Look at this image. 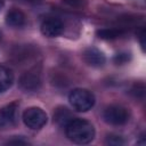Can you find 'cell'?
<instances>
[{
  "label": "cell",
  "instance_id": "cell-15",
  "mask_svg": "<svg viewBox=\"0 0 146 146\" xmlns=\"http://www.w3.org/2000/svg\"><path fill=\"white\" fill-rule=\"evenodd\" d=\"M129 59V55L128 54H117L114 57V62L116 64H123Z\"/></svg>",
  "mask_w": 146,
  "mask_h": 146
},
{
  "label": "cell",
  "instance_id": "cell-6",
  "mask_svg": "<svg viewBox=\"0 0 146 146\" xmlns=\"http://www.w3.org/2000/svg\"><path fill=\"white\" fill-rule=\"evenodd\" d=\"M17 104L10 103L0 108V130L11 128L16 123Z\"/></svg>",
  "mask_w": 146,
  "mask_h": 146
},
{
  "label": "cell",
  "instance_id": "cell-1",
  "mask_svg": "<svg viewBox=\"0 0 146 146\" xmlns=\"http://www.w3.org/2000/svg\"><path fill=\"white\" fill-rule=\"evenodd\" d=\"M65 128L67 138L75 144H89L95 138V128L87 120L72 119Z\"/></svg>",
  "mask_w": 146,
  "mask_h": 146
},
{
  "label": "cell",
  "instance_id": "cell-11",
  "mask_svg": "<svg viewBox=\"0 0 146 146\" xmlns=\"http://www.w3.org/2000/svg\"><path fill=\"white\" fill-rule=\"evenodd\" d=\"M54 119H55V121H56L59 125H65V127H66V124L72 120V115H71V113H70V111H68L67 108L60 107V108H58V110L55 112Z\"/></svg>",
  "mask_w": 146,
  "mask_h": 146
},
{
  "label": "cell",
  "instance_id": "cell-7",
  "mask_svg": "<svg viewBox=\"0 0 146 146\" xmlns=\"http://www.w3.org/2000/svg\"><path fill=\"white\" fill-rule=\"evenodd\" d=\"M64 30V25L62 21L55 17H49L44 19L41 24V33L48 38H55L62 34Z\"/></svg>",
  "mask_w": 146,
  "mask_h": 146
},
{
  "label": "cell",
  "instance_id": "cell-3",
  "mask_svg": "<svg viewBox=\"0 0 146 146\" xmlns=\"http://www.w3.org/2000/svg\"><path fill=\"white\" fill-rule=\"evenodd\" d=\"M47 114L40 107H29L23 113V121L30 129L36 130L47 123Z\"/></svg>",
  "mask_w": 146,
  "mask_h": 146
},
{
  "label": "cell",
  "instance_id": "cell-14",
  "mask_svg": "<svg viewBox=\"0 0 146 146\" xmlns=\"http://www.w3.org/2000/svg\"><path fill=\"white\" fill-rule=\"evenodd\" d=\"M62 1L72 8H83L86 6V0H62Z\"/></svg>",
  "mask_w": 146,
  "mask_h": 146
},
{
  "label": "cell",
  "instance_id": "cell-5",
  "mask_svg": "<svg viewBox=\"0 0 146 146\" xmlns=\"http://www.w3.org/2000/svg\"><path fill=\"white\" fill-rule=\"evenodd\" d=\"M41 86V74L38 68H31L19 78V87L25 92L36 91Z\"/></svg>",
  "mask_w": 146,
  "mask_h": 146
},
{
  "label": "cell",
  "instance_id": "cell-4",
  "mask_svg": "<svg viewBox=\"0 0 146 146\" xmlns=\"http://www.w3.org/2000/svg\"><path fill=\"white\" fill-rule=\"evenodd\" d=\"M103 117L104 120L110 123V124H113V125H121V124H124L128 119H129V114H128V111L121 106V105H110L107 106L105 110H104V113H103Z\"/></svg>",
  "mask_w": 146,
  "mask_h": 146
},
{
  "label": "cell",
  "instance_id": "cell-2",
  "mask_svg": "<svg viewBox=\"0 0 146 146\" xmlns=\"http://www.w3.org/2000/svg\"><path fill=\"white\" fill-rule=\"evenodd\" d=\"M71 106L78 112H87L95 105V96L91 91L82 88L74 89L68 96Z\"/></svg>",
  "mask_w": 146,
  "mask_h": 146
},
{
  "label": "cell",
  "instance_id": "cell-16",
  "mask_svg": "<svg viewBox=\"0 0 146 146\" xmlns=\"http://www.w3.org/2000/svg\"><path fill=\"white\" fill-rule=\"evenodd\" d=\"M8 144H26V141H23V140H10V141H8Z\"/></svg>",
  "mask_w": 146,
  "mask_h": 146
},
{
  "label": "cell",
  "instance_id": "cell-12",
  "mask_svg": "<svg viewBox=\"0 0 146 146\" xmlns=\"http://www.w3.org/2000/svg\"><path fill=\"white\" fill-rule=\"evenodd\" d=\"M123 33L124 32L119 29H102L97 31V35L100 39H105V40H113V39L120 38Z\"/></svg>",
  "mask_w": 146,
  "mask_h": 146
},
{
  "label": "cell",
  "instance_id": "cell-18",
  "mask_svg": "<svg viewBox=\"0 0 146 146\" xmlns=\"http://www.w3.org/2000/svg\"><path fill=\"white\" fill-rule=\"evenodd\" d=\"M0 40H1V32H0Z\"/></svg>",
  "mask_w": 146,
  "mask_h": 146
},
{
  "label": "cell",
  "instance_id": "cell-8",
  "mask_svg": "<svg viewBox=\"0 0 146 146\" xmlns=\"http://www.w3.org/2000/svg\"><path fill=\"white\" fill-rule=\"evenodd\" d=\"M82 56H83V60L92 67H100L105 64V56L97 48H94V47L87 48L83 51Z\"/></svg>",
  "mask_w": 146,
  "mask_h": 146
},
{
  "label": "cell",
  "instance_id": "cell-13",
  "mask_svg": "<svg viewBox=\"0 0 146 146\" xmlns=\"http://www.w3.org/2000/svg\"><path fill=\"white\" fill-rule=\"evenodd\" d=\"M107 145H113V146H119V145H123L124 144V140L120 137V136H116V135H110L107 138H106V141H105Z\"/></svg>",
  "mask_w": 146,
  "mask_h": 146
},
{
  "label": "cell",
  "instance_id": "cell-10",
  "mask_svg": "<svg viewBox=\"0 0 146 146\" xmlns=\"http://www.w3.org/2000/svg\"><path fill=\"white\" fill-rule=\"evenodd\" d=\"M14 82V74L10 68L0 65V92L6 91Z\"/></svg>",
  "mask_w": 146,
  "mask_h": 146
},
{
  "label": "cell",
  "instance_id": "cell-9",
  "mask_svg": "<svg viewBox=\"0 0 146 146\" xmlns=\"http://www.w3.org/2000/svg\"><path fill=\"white\" fill-rule=\"evenodd\" d=\"M25 15L22 10L13 8L6 15V23L11 27H21L25 24Z\"/></svg>",
  "mask_w": 146,
  "mask_h": 146
},
{
  "label": "cell",
  "instance_id": "cell-17",
  "mask_svg": "<svg viewBox=\"0 0 146 146\" xmlns=\"http://www.w3.org/2000/svg\"><path fill=\"white\" fill-rule=\"evenodd\" d=\"M27 1H30V2H39L40 0H27Z\"/></svg>",
  "mask_w": 146,
  "mask_h": 146
}]
</instances>
